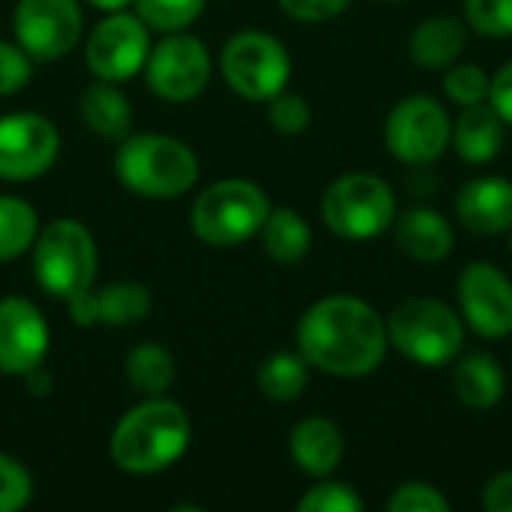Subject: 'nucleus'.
Segmentation results:
<instances>
[{
	"label": "nucleus",
	"mask_w": 512,
	"mask_h": 512,
	"mask_svg": "<svg viewBox=\"0 0 512 512\" xmlns=\"http://www.w3.org/2000/svg\"><path fill=\"white\" fill-rule=\"evenodd\" d=\"M258 234H261L264 252L279 264H297L312 249L309 222L297 210H288V207L270 210Z\"/></svg>",
	"instance_id": "nucleus-23"
},
{
	"label": "nucleus",
	"mask_w": 512,
	"mask_h": 512,
	"mask_svg": "<svg viewBox=\"0 0 512 512\" xmlns=\"http://www.w3.org/2000/svg\"><path fill=\"white\" fill-rule=\"evenodd\" d=\"M396 243L408 258H414L420 264H438L453 252L456 234H453V225L438 210L414 207L399 216Z\"/></svg>",
	"instance_id": "nucleus-18"
},
{
	"label": "nucleus",
	"mask_w": 512,
	"mask_h": 512,
	"mask_svg": "<svg viewBox=\"0 0 512 512\" xmlns=\"http://www.w3.org/2000/svg\"><path fill=\"white\" fill-rule=\"evenodd\" d=\"M117 180L144 198H177L198 180L192 147L168 135H126L117 159Z\"/></svg>",
	"instance_id": "nucleus-4"
},
{
	"label": "nucleus",
	"mask_w": 512,
	"mask_h": 512,
	"mask_svg": "<svg viewBox=\"0 0 512 512\" xmlns=\"http://www.w3.org/2000/svg\"><path fill=\"white\" fill-rule=\"evenodd\" d=\"M324 225L345 240H372L393 228L396 195L387 180L369 171L342 174L321 198Z\"/></svg>",
	"instance_id": "nucleus-6"
},
{
	"label": "nucleus",
	"mask_w": 512,
	"mask_h": 512,
	"mask_svg": "<svg viewBox=\"0 0 512 512\" xmlns=\"http://www.w3.org/2000/svg\"><path fill=\"white\" fill-rule=\"evenodd\" d=\"M489 105L501 114V120L507 126H512V60L495 72L492 90H489Z\"/></svg>",
	"instance_id": "nucleus-37"
},
{
	"label": "nucleus",
	"mask_w": 512,
	"mask_h": 512,
	"mask_svg": "<svg viewBox=\"0 0 512 512\" xmlns=\"http://www.w3.org/2000/svg\"><path fill=\"white\" fill-rule=\"evenodd\" d=\"M453 390L456 399L471 408V411H489L495 408L504 393H507V375L501 369V363L492 354H468L456 363L453 372Z\"/></svg>",
	"instance_id": "nucleus-21"
},
{
	"label": "nucleus",
	"mask_w": 512,
	"mask_h": 512,
	"mask_svg": "<svg viewBox=\"0 0 512 512\" xmlns=\"http://www.w3.org/2000/svg\"><path fill=\"white\" fill-rule=\"evenodd\" d=\"M384 321L390 348L417 366L438 369L462 354L465 321L456 309L435 297H408Z\"/></svg>",
	"instance_id": "nucleus-3"
},
{
	"label": "nucleus",
	"mask_w": 512,
	"mask_h": 512,
	"mask_svg": "<svg viewBox=\"0 0 512 512\" xmlns=\"http://www.w3.org/2000/svg\"><path fill=\"white\" fill-rule=\"evenodd\" d=\"M270 213V198L249 180H219L198 195L192 231L210 246H237L255 237Z\"/></svg>",
	"instance_id": "nucleus-7"
},
{
	"label": "nucleus",
	"mask_w": 512,
	"mask_h": 512,
	"mask_svg": "<svg viewBox=\"0 0 512 512\" xmlns=\"http://www.w3.org/2000/svg\"><path fill=\"white\" fill-rule=\"evenodd\" d=\"M453 138V120L447 108L423 93L405 96L387 117L384 141L393 159L405 165L438 162Z\"/></svg>",
	"instance_id": "nucleus-9"
},
{
	"label": "nucleus",
	"mask_w": 512,
	"mask_h": 512,
	"mask_svg": "<svg viewBox=\"0 0 512 512\" xmlns=\"http://www.w3.org/2000/svg\"><path fill=\"white\" fill-rule=\"evenodd\" d=\"M462 321L483 339L512 336V282L504 270L474 261L456 282Z\"/></svg>",
	"instance_id": "nucleus-10"
},
{
	"label": "nucleus",
	"mask_w": 512,
	"mask_h": 512,
	"mask_svg": "<svg viewBox=\"0 0 512 512\" xmlns=\"http://www.w3.org/2000/svg\"><path fill=\"white\" fill-rule=\"evenodd\" d=\"M309 384V363L303 354H273L258 369V390L270 402H294Z\"/></svg>",
	"instance_id": "nucleus-25"
},
{
	"label": "nucleus",
	"mask_w": 512,
	"mask_h": 512,
	"mask_svg": "<svg viewBox=\"0 0 512 512\" xmlns=\"http://www.w3.org/2000/svg\"><path fill=\"white\" fill-rule=\"evenodd\" d=\"M222 75L243 99L267 102L285 90L291 78V57L270 33L243 30L222 51Z\"/></svg>",
	"instance_id": "nucleus-8"
},
{
	"label": "nucleus",
	"mask_w": 512,
	"mask_h": 512,
	"mask_svg": "<svg viewBox=\"0 0 512 512\" xmlns=\"http://www.w3.org/2000/svg\"><path fill=\"white\" fill-rule=\"evenodd\" d=\"M192 426L186 411L162 396L132 408L111 435V462L126 474H159L189 447Z\"/></svg>",
	"instance_id": "nucleus-2"
},
{
	"label": "nucleus",
	"mask_w": 512,
	"mask_h": 512,
	"mask_svg": "<svg viewBox=\"0 0 512 512\" xmlns=\"http://www.w3.org/2000/svg\"><path fill=\"white\" fill-rule=\"evenodd\" d=\"M267 102H270V111L267 114H270V123H273L276 132H282V135H300V132L309 129L312 108H309V102L303 96L282 90V93H276Z\"/></svg>",
	"instance_id": "nucleus-33"
},
{
	"label": "nucleus",
	"mask_w": 512,
	"mask_h": 512,
	"mask_svg": "<svg viewBox=\"0 0 512 512\" xmlns=\"http://www.w3.org/2000/svg\"><path fill=\"white\" fill-rule=\"evenodd\" d=\"M510 249H512V240H510Z\"/></svg>",
	"instance_id": "nucleus-42"
},
{
	"label": "nucleus",
	"mask_w": 512,
	"mask_h": 512,
	"mask_svg": "<svg viewBox=\"0 0 512 512\" xmlns=\"http://www.w3.org/2000/svg\"><path fill=\"white\" fill-rule=\"evenodd\" d=\"M174 375V357L156 342H144L126 357V381L135 393L147 399L162 396L174 384Z\"/></svg>",
	"instance_id": "nucleus-24"
},
{
	"label": "nucleus",
	"mask_w": 512,
	"mask_h": 512,
	"mask_svg": "<svg viewBox=\"0 0 512 512\" xmlns=\"http://www.w3.org/2000/svg\"><path fill=\"white\" fill-rule=\"evenodd\" d=\"M39 234L36 210L12 195L0 198V261H12L24 255Z\"/></svg>",
	"instance_id": "nucleus-27"
},
{
	"label": "nucleus",
	"mask_w": 512,
	"mask_h": 512,
	"mask_svg": "<svg viewBox=\"0 0 512 512\" xmlns=\"http://www.w3.org/2000/svg\"><path fill=\"white\" fill-rule=\"evenodd\" d=\"M60 150V135L51 120L39 114L0 117V177L33 180L45 174Z\"/></svg>",
	"instance_id": "nucleus-14"
},
{
	"label": "nucleus",
	"mask_w": 512,
	"mask_h": 512,
	"mask_svg": "<svg viewBox=\"0 0 512 512\" xmlns=\"http://www.w3.org/2000/svg\"><path fill=\"white\" fill-rule=\"evenodd\" d=\"M204 3L207 0H135V12L153 30L177 33L201 15Z\"/></svg>",
	"instance_id": "nucleus-28"
},
{
	"label": "nucleus",
	"mask_w": 512,
	"mask_h": 512,
	"mask_svg": "<svg viewBox=\"0 0 512 512\" xmlns=\"http://www.w3.org/2000/svg\"><path fill=\"white\" fill-rule=\"evenodd\" d=\"M48 324L42 312L21 297L0 300V372L27 378L48 354Z\"/></svg>",
	"instance_id": "nucleus-15"
},
{
	"label": "nucleus",
	"mask_w": 512,
	"mask_h": 512,
	"mask_svg": "<svg viewBox=\"0 0 512 512\" xmlns=\"http://www.w3.org/2000/svg\"><path fill=\"white\" fill-rule=\"evenodd\" d=\"M363 498L357 495L354 486L348 483H330L324 480L321 486L309 489L300 501L297 510L300 512H363Z\"/></svg>",
	"instance_id": "nucleus-30"
},
{
	"label": "nucleus",
	"mask_w": 512,
	"mask_h": 512,
	"mask_svg": "<svg viewBox=\"0 0 512 512\" xmlns=\"http://www.w3.org/2000/svg\"><path fill=\"white\" fill-rule=\"evenodd\" d=\"M282 12L297 18V21H330L336 15H342L351 0H279Z\"/></svg>",
	"instance_id": "nucleus-36"
},
{
	"label": "nucleus",
	"mask_w": 512,
	"mask_h": 512,
	"mask_svg": "<svg viewBox=\"0 0 512 512\" xmlns=\"http://www.w3.org/2000/svg\"><path fill=\"white\" fill-rule=\"evenodd\" d=\"M81 9L75 0H18L12 30L30 60H60L81 36Z\"/></svg>",
	"instance_id": "nucleus-11"
},
{
	"label": "nucleus",
	"mask_w": 512,
	"mask_h": 512,
	"mask_svg": "<svg viewBox=\"0 0 512 512\" xmlns=\"http://www.w3.org/2000/svg\"><path fill=\"white\" fill-rule=\"evenodd\" d=\"M30 474L9 456H0V512H15L30 504Z\"/></svg>",
	"instance_id": "nucleus-34"
},
{
	"label": "nucleus",
	"mask_w": 512,
	"mask_h": 512,
	"mask_svg": "<svg viewBox=\"0 0 512 512\" xmlns=\"http://www.w3.org/2000/svg\"><path fill=\"white\" fill-rule=\"evenodd\" d=\"M306 363L333 378H366L387 357V321L366 300L330 294L306 309L297 324Z\"/></svg>",
	"instance_id": "nucleus-1"
},
{
	"label": "nucleus",
	"mask_w": 512,
	"mask_h": 512,
	"mask_svg": "<svg viewBox=\"0 0 512 512\" xmlns=\"http://www.w3.org/2000/svg\"><path fill=\"white\" fill-rule=\"evenodd\" d=\"M81 117L87 123L90 132L102 135V138H126L132 129V108L129 99L111 87V81H99L90 84L81 96Z\"/></svg>",
	"instance_id": "nucleus-22"
},
{
	"label": "nucleus",
	"mask_w": 512,
	"mask_h": 512,
	"mask_svg": "<svg viewBox=\"0 0 512 512\" xmlns=\"http://www.w3.org/2000/svg\"><path fill=\"white\" fill-rule=\"evenodd\" d=\"M66 303H69V315H72V321H75L78 327L99 324V318H96V297H93L90 291H84V294H78V297H72V300H66Z\"/></svg>",
	"instance_id": "nucleus-39"
},
{
	"label": "nucleus",
	"mask_w": 512,
	"mask_h": 512,
	"mask_svg": "<svg viewBox=\"0 0 512 512\" xmlns=\"http://www.w3.org/2000/svg\"><path fill=\"white\" fill-rule=\"evenodd\" d=\"M465 18L480 36H512V0H465Z\"/></svg>",
	"instance_id": "nucleus-31"
},
{
	"label": "nucleus",
	"mask_w": 512,
	"mask_h": 512,
	"mask_svg": "<svg viewBox=\"0 0 512 512\" xmlns=\"http://www.w3.org/2000/svg\"><path fill=\"white\" fill-rule=\"evenodd\" d=\"M90 6H96V9H105V12H120V9H126L129 3H135V0H87Z\"/></svg>",
	"instance_id": "nucleus-40"
},
{
	"label": "nucleus",
	"mask_w": 512,
	"mask_h": 512,
	"mask_svg": "<svg viewBox=\"0 0 512 512\" xmlns=\"http://www.w3.org/2000/svg\"><path fill=\"white\" fill-rule=\"evenodd\" d=\"M30 75H33L30 54L21 45L0 42V96L18 93L21 87H27Z\"/></svg>",
	"instance_id": "nucleus-35"
},
{
	"label": "nucleus",
	"mask_w": 512,
	"mask_h": 512,
	"mask_svg": "<svg viewBox=\"0 0 512 512\" xmlns=\"http://www.w3.org/2000/svg\"><path fill=\"white\" fill-rule=\"evenodd\" d=\"M387 510L390 512H450L453 504L447 501V495L441 489H435L432 483H402L399 489H393V495L387 498Z\"/></svg>",
	"instance_id": "nucleus-32"
},
{
	"label": "nucleus",
	"mask_w": 512,
	"mask_h": 512,
	"mask_svg": "<svg viewBox=\"0 0 512 512\" xmlns=\"http://www.w3.org/2000/svg\"><path fill=\"white\" fill-rule=\"evenodd\" d=\"M150 57L147 24L138 15L111 12L87 39V66L102 81H129Z\"/></svg>",
	"instance_id": "nucleus-13"
},
{
	"label": "nucleus",
	"mask_w": 512,
	"mask_h": 512,
	"mask_svg": "<svg viewBox=\"0 0 512 512\" xmlns=\"http://www.w3.org/2000/svg\"><path fill=\"white\" fill-rule=\"evenodd\" d=\"M468 45V24L456 15H435L414 27L408 51L411 60L423 69L453 66Z\"/></svg>",
	"instance_id": "nucleus-19"
},
{
	"label": "nucleus",
	"mask_w": 512,
	"mask_h": 512,
	"mask_svg": "<svg viewBox=\"0 0 512 512\" xmlns=\"http://www.w3.org/2000/svg\"><path fill=\"white\" fill-rule=\"evenodd\" d=\"M96 297V318L105 327H132L150 315V291L138 282H114Z\"/></svg>",
	"instance_id": "nucleus-26"
},
{
	"label": "nucleus",
	"mask_w": 512,
	"mask_h": 512,
	"mask_svg": "<svg viewBox=\"0 0 512 512\" xmlns=\"http://www.w3.org/2000/svg\"><path fill=\"white\" fill-rule=\"evenodd\" d=\"M483 507L489 512H512V471H504L486 483Z\"/></svg>",
	"instance_id": "nucleus-38"
},
{
	"label": "nucleus",
	"mask_w": 512,
	"mask_h": 512,
	"mask_svg": "<svg viewBox=\"0 0 512 512\" xmlns=\"http://www.w3.org/2000/svg\"><path fill=\"white\" fill-rule=\"evenodd\" d=\"M504 120L501 114L489 105V102H480V105H468L462 108L459 120L453 123V144H456V153L462 162L468 165H486L492 162L501 147H504Z\"/></svg>",
	"instance_id": "nucleus-20"
},
{
	"label": "nucleus",
	"mask_w": 512,
	"mask_h": 512,
	"mask_svg": "<svg viewBox=\"0 0 512 512\" xmlns=\"http://www.w3.org/2000/svg\"><path fill=\"white\" fill-rule=\"evenodd\" d=\"M384 3H399V0H384Z\"/></svg>",
	"instance_id": "nucleus-41"
},
{
	"label": "nucleus",
	"mask_w": 512,
	"mask_h": 512,
	"mask_svg": "<svg viewBox=\"0 0 512 512\" xmlns=\"http://www.w3.org/2000/svg\"><path fill=\"white\" fill-rule=\"evenodd\" d=\"M456 216L474 234L512 231V183L504 177H477L456 195Z\"/></svg>",
	"instance_id": "nucleus-16"
},
{
	"label": "nucleus",
	"mask_w": 512,
	"mask_h": 512,
	"mask_svg": "<svg viewBox=\"0 0 512 512\" xmlns=\"http://www.w3.org/2000/svg\"><path fill=\"white\" fill-rule=\"evenodd\" d=\"M444 90L447 96L468 108V105H480L489 102V90H492V75L486 69H480L477 63H453L447 66L444 75Z\"/></svg>",
	"instance_id": "nucleus-29"
},
{
	"label": "nucleus",
	"mask_w": 512,
	"mask_h": 512,
	"mask_svg": "<svg viewBox=\"0 0 512 512\" xmlns=\"http://www.w3.org/2000/svg\"><path fill=\"white\" fill-rule=\"evenodd\" d=\"M291 459L294 465L309 477H330L345 456V438L342 429L327 417H306L291 432Z\"/></svg>",
	"instance_id": "nucleus-17"
},
{
	"label": "nucleus",
	"mask_w": 512,
	"mask_h": 512,
	"mask_svg": "<svg viewBox=\"0 0 512 512\" xmlns=\"http://www.w3.org/2000/svg\"><path fill=\"white\" fill-rule=\"evenodd\" d=\"M96 243L90 231L75 219H54L33 243V273L42 291L60 300H72L90 291L96 279Z\"/></svg>",
	"instance_id": "nucleus-5"
},
{
	"label": "nucleus",
	"mask_w": 512,
	"mask_h": 512,
	"mask_svg": "<svg viewBox=\"0 0 512 512\" xmlns=\"http://www.w3.org/2000/svg\"><path fill=\"white\" fill-rule=\"evenodd\" d=\"M147 84L156 96L168 102H189L195 99L210 81V51L201 39L174 33L162 39L153 54L147 57Z\"/></svg>",
	"instance_id": "nucleus-12"
}]
</instances>
